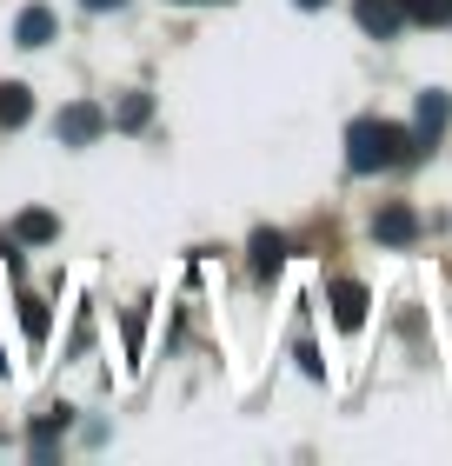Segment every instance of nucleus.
Wrapping results in <instances>:
<instances>
[{
    "mask_svg": "<svg viewBox=\"0 0 452 466\" xmlns=\"http://www.w3.org/2000/svg\"><path fill=\"white\" fill-rule=\"evenodd\" d=\"M413 160H419L413 127H393V120H373V114H359L347 127V167L353 174H386V167H413Z\"/></svg>",
    "mask_w": 452,
    "mask_h": 466,
    "instance_id": "f257e3e1",
    "label": "nucleus"
},
{
    "mask_svg": "<svg viewBox=\"0 0 452 466\" xmlns=\"http://www.w3.org/2000/svg\"><path fill=\"white\" fill-rule=\"evenodd\" d=\"M106 127H114V120H106V107H94V100H67V107L54 114V140H60V147H94Z\"/></svg>",
    "mask_w": 452,
    "mask_h": 466,
    "instance_id": "f03ea898",
    "label": "nucleus"
},
{
    "mask_svg": "<svg viewBox=\"0 0 452 466\" xmlns=\"http://www.w3.org/2000/svg\"><path fill=\"white\" fill-rule=\"evenodd\" d=\"M373 240H379V247H413V240H419V214H413L406 200H386L379 214H373Z\"/></svg>",
    "mask_w": 452,
    "mask_h": 466,
    "instance_id": "7ed1b4c3",
    "label": "nucleus"
},
{
    "mask_svg": "<svg viewBox=\"0 0 452 466\" xmlns=\"http://www.w3.org/2000/svg\"><path fill=\"white\" fill-rule=\"evenodd\" d=\"M446 120H452V94H446V87H426L419 107H413V134H419V147H433V140L446 134Z\"/></svg>",
    "mask_w": 452,
    "mask_h": 466,
    "instance_id": "20e7f679",
    "label": "nucleus"
},
{
    "mask_svg": "<svg viewBox=\"0 0 452 466\" xmlns=\"http://www.w3.org/2000/svg\"><path fill=\"white\" fill-rule=\"evenodd\" d=\"M353 14H359V27L373 40H393L406 27V0H353Z\"/></svg>",
    "mask_w": 452,
    "mask_h": 466,
    "instance_id": "39448f33",
    "label": "nucleus"
},
{
    "mask_svg": "<svg viewBox=\"0 0 452 466\" xmlns=\"http://www.w3.org/2000/svg\"><path fill=\"white\" fill-rule=\"evenodd\" d=\"M326 307H333V320L339 327H366V307H373V293H366L359 280H333V293H326Z\"/></svg>",
    "mask_w": 452,
    "mask_h": 466,
    "instance_id": "423d86ee",
    "label": "nucleus"
},
{
    "mask_svg": "<svg viewBox=\"0 0 452 466\" xmlns=\"http://www.w3.org/2000/svg\"><path fill=\"white\" fill-rule=\"evenodd\" d=\"M14 240H20V247H54V240H60V220L47 214V207H27V214L14 220Z\"/></svg>",
    "mask_w": 452,
    "mask_h": 466,
    "instance_id": "0eeeda50",
    "label": "nucleus"
},
{
    "mask_svg": "<svg viewBox=\"0 0 452 466\" xmlns=\"http://www.w3.org/2000/svg\"><path fill=\"white\" fill-rule=\"evenodd\" d=\"M14 40H20V47H47V40H54V7H40V0H34V7H20Z\"/></svg>",
    "mask_w": 452,
    "mask_h": 466,
    "instance_id": "6e6552de",
    "label": "nucleus"
},
{
    "mask_svg": "<svg viewBox=\"0 0 452 466\" xmlns=\"http://www.w3.org/2000/svg\"><path fill=\"white\" fill-rule=\"evenodd\" d=\"M34 120V87L27 80H0V127H27Z\"/></svg>",
    "mask_w": 452,
    "mask_h": 466,
    "instance_id": "1a4fd4ad",
    "label": "nucleus"
},
{
    "mask_svg": "<svg viewBox=\"0 0 452 466\" xmlns=\"http://www.w3.org/2000/svg\"><path fill=\"white\" fill-rule=\"evenodd\" d=\"M67 427H74V407H47V413H40V420H34V460H47L54 440L67 433Z\"/></svg>",
    "mask_w": 452,
    "mask_h": 466,
    "instance_id": "9d476101",
    "label": "nucleus"
},
{
    "mask_svg": "<svg viewBox=\"0 0 452 466\" xmlns=\"http://www.w3.org/2000/svg\"><path fill=\"white\" fill-rule=\"evenodd\" d=\"M246 253H253V273H279V260H286V240H279L273 227H260L246 240Z\"/></svg>",
    "mask_w": 452,
    "mask_h": 466,
    "instance_id": "9b49d317",
    "label": "nucleus"
},
{
    "mask_svg": "<svg viewBox=\"0 0 452 466\" xmlns=\"http://www.w3.org/2000/svg\"><path fill=\"white\" fill-rule=\"evenodd\" d=\"M20 327H27V340H34V347L47 340V327H54V313H47V300H34V293H20Z\"/></svg>",
    "mask_w": 452,
    "mask_h": 466,
    "instance_id": "f8f14e48",
    "label": "nucleus"
},
{
    "mask_svg": "<svg viewBox=\"0 0 452 466\" xmlns=\"http://www.w3.org/2000/svg\"><path fill=\"white\" fill-rule=\"evenodd\" d=\"M106 120L126 127V134H140V127L154 120V100H146V94H126V100H120V114H106Z\"/></svg>",
    "mask_w": 452,
    "mask_h": 466,
    "instance_id": "ddd939ff",
    "label": "nucleus"
},
{
    "mask_svg": "<svg viewBox=\"0 0 452 466\" xmlns=\"http://www.w3.org/2000/svg\"><path fill=\"white\" fill-rule=\"evenodd\" d=\"M406 20H419V27H452V0H406Z\"/></svg>",
    "mask_w": 452,
    "mask_h": 466,
    "instance_id": "4468645a",
    "label": "nucleus"
},
{
    "mask_svg": "<svg viewBox=\"0 0 452 466\" xmlns=\"http://www.w3.org/2000/svg\"><path fill=\"white\" fill-rule=\"evenodd\" d=\"M140 333H146V320H140V313H126V360H140Z\"/></svg>",
    "mask_w": 452,
    "mask_h": 466,
    "instance_id": "2eb2a0df",
    "label": "nucleus"
},
{
    "mask_svg": "<svg viewBox=\"0 0 452 466\" xmlns=\"http://www.w3.org/2000/svg\"><path fill=\"white\" fill-rule=\"evenodd\" d=\"M174 7H226V0H174Z\"/></svg>",
    "mask_w": 452,
    "mask_h": 466,
    "instance_id": "dca6fc26",
    "label": "nucleus"
},
{
    "mask_svg": "<svg viewBox=\"0 0 452 466\" xmlns=\"http://www.w3.org/2000/svg\"><path fill=\"white\" fill-rule=\"evenodd\" d=\"M80 7H94V14H106V7H120V0H80Z\"/></svg>",
    "mask_w": 452,
    "mask_h": 466,
    "instance_id": "f3484780",
    "label": "nucleus"
},
{
    "mask_svg": "<svg viewBox=\"0 0 452 466\" xmlns=\"http://www.w3.org/2000/svg\"><path fill=\"white\" fill-rule=\"evenodd\" d=\"M293 7H306V14H313V7H326V0H293Z\"/></svg>",
    "mask_w": 452,
    "mask_h": 466,
    "instance_id": "a211bd4d",
    "label": "nucleus"
},
{
    "mask_svg": "<svg viewBox=\"0 0 452 466\" xmlns=\"http://www.w3.org/2000/svg\"><path fill=\"white\" fill-rule=\"evenodd\" d=\"M0 373H7V353H0Z\"/></svg>",
    "mask_w": 452,
    "mask_h": 466,
    "instance_id": "6ab92c4d",
    "label": "nucleus"
}]
</instances>
